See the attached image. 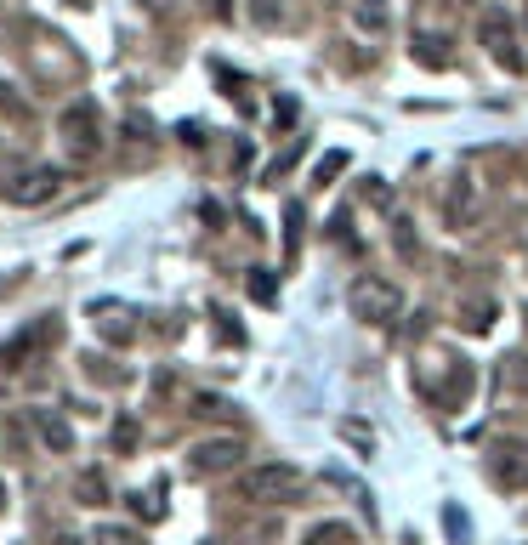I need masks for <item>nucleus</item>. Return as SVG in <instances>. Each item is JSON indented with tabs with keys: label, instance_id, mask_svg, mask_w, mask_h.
<instances>
[{
	"label": "nucleus",
	"instance_id": "nucleus-6",
	"mask_svg": "<svg viewBox=\"0 0 528 545\" xmlns=\"http://www.w3.org/2000/svg\"><path fill=\"white\" fill-rule=\"evenodd\" d=\"M188 466H194L199 477H222V472H233V466H239V455H245V438H205V443H194V449H188Z\"/></svg>",
	"mask_w": 528,
	"mask_h": 545
},
{
	"label": "nucleus",
	"instance_id": "nucleus-9",
	"mask_svg": "<svg viewBox=\"0 0 528 545\" xmlns=\"http://www.w3.org/2000/svg\"><path fill=\"white\" fill-rule=\"evenodd\" d=\"M472 211H477V194H472V182H466V176H455V182H449V228H466V222H472Z\"/></svg>",
	"mask_w": 528,
	"mask_h": 545
},
{
	"label": "nucleus",
	"instance_id": "nucleus-7",
	"mask_svg": "<svg viewBox=\"0 0 528 545\" xmlns=\"http://www.w3.org/2000/svg\"><path fill=\"white\" fill-rule=\"evenodd\" d=\"M489 477L506 494L528 489V443H500V449L489 455Z\"/></svg>",
	"mask_w": 528,
	"mask_h": 545
},
{
	"label": "nucleus",
	"instance_id": "nucleus-2",
	"mask_svg": "<svg viewBox=\"0 0 528 545\" xmlns=\"http://www.w3.org/2000/svg\"><path fill=\"white\" fill-rule=\"evenodd\" d=\"M347 307L364 324H398V313H404V290L392 279H381V273H358V279L347 284Z\"/></svg>",
	"mask_w": 528,
	"mask_h": 545
},
{
	"label": "nucleus",
	"instance_id": "nucleus-23",
	"mask_svg": "<svg viewBox=\"0 0 528 545\" xmlns=\"http://www.w3.org/2000/svg\"><path fill=\"white\" fill-rule=\"evenodd\" d=\"M194 415H233V404H222V398H194Z\"/></svg>",
	"mask_w": 528,
	"mask_h": 545
},
{
	"label": "nucleus",
	"instance_id": "nucleus-15",
	"mask_svg": "<svg viewBox=\"0 0 528 545\" xmlns=\"http://www.w3.org/2000/svg\"><path fill=\"white\" fill-rule=\"evenodd\" d=\"M284 256H296L301 250V228H307V216H301V205H284Z\"/></svg>",
	"mask_w": 528,
	"mask_h": 545
},
{
	"label": "nucleus",
	"instance_id": "nucleus-5",
	"mask_svg": "<svg viewBox=\"0 0 528 545\" xmlns=\"http://www.w3.org/2000/svg\"><path fill=\"white\" fill-rule=\"evenodd\" d=\"M57 188H63V171L57 165H23V171H12V182L0 194L12 199V205H46Z\"/></svg>",
	"mask_w": 528,
	"mask_h": 545
},
{
	"label": "nucleus",
	"instance_id": "nucleus-12",
	"mask_svg": "<svg viewBox=\"0 0 528 545\" xmlns=\"http://www.w3.org/2000/svg\"><path fill=\"white\" fill-rule=\"evenodd\" d=\"M245 290H250L256 301H262V307H273V301H279V284H273V273H267V267H250Z\"/></svg>",
	"mask_w": 528,
	"mask_h": 545
},
{
	"label": "nucleus",
	"instance_id": "nucleus-27",
	"mask_svg": "<svg viewBox=\"0 0 528 545\" xmlns=\"http://www.w3.org/2000/svg\"><path fill=\"white\" fill-rule=\"evenodd\" d=\"M0 506H6V489H0Z\"/></svg>",
	"mask_w": 528,
	"mask_h": 545
},
{
	"label": "nucleus",
	"instance_id": "nucleus-10",
	"mask_svg": "<svg viewBox=\"0 0 528 545\" xmlns=\"http://www.w3.org/2000/svg\"><path fill=\"white\" fill-rule=\"evenodd\" d=\"M500 387L517 392V398H528V352H511V358H500Z\"/></svg>",
	"mask_w": 528,
	"mask_h": 545
},
{
	"label": "nucleus",
	"instance_id": "nucleus-21",
	"mask_svg": "<svg viewBox=\"0 0 528 545\" xmlns=\"http://www.w3.org/2000/svg\"><path fill=\"white\" fill-rule=\"evenodd\" d=\"M97 545H142V540L125 534V528H97Z\"/></svg>",
	"mask_w": 528,
	"mask_h": 545
},
{
	"label": "nucleus",
	"instance_id": "nucleus-13",
	"mask_svg": "<svg viewBox=\"0 0 528 545\" xmlns=\"http://www.w3.org/2000/svg\"><path fill=\"white\" fill-rule=\"evenodd\" d=\"M165 489H142V494H131V511H137L142 523H159L165 517V500H159Z\"/></svg>",
	"mask_w": 528,
	"mask_h": 545
},
{
	"label": "nucleus",
	"instance_id": "nucleus-28",
	"mask_svg": "<svg viewBox=\"0 0 528 545\" xmlns=\"http://www.w3.org/2000/svg\"><path fill=\"white\" fill-rule=\"evenodd\" d=\"M460 6H472V0H460Z\"/></svg>",
	"mask_w": 528,
	"mask_h": 545
},
{
	"label": "nucleus",
	"instance_id": "nucleus-24",
	"mask_svg": "<svg viewBox=\"0 0 528 545\" xmlns=\"http://www.w3.org/2000/svg\"><path fill=\"white\" fill-rule=\"evenodd\" d=\"M449 534H455V540H466V511H460V506H449Z\"/></svg>",
	"mask_w": 528,
	"mask_h": 545
},
{
	"label": "nucleus",
	"instance_id": "nucleus-14",
	"mask_svg": "<svg viewBox=\"0 0 528 545\" xmlns=\"http://www.w3.org/2000/svg\"><path fill=\"white\" fill-rule=\"evenodd\" d=\"M341 438H347L358 455H375V432H370V421H341Z\"/></svg>",
	"mask_w": 528,
	"mask_h": 545
},
{
	"label": "nucleus",
	"instance_id": "nucleus-4",
	"mask_svg": "<svg viewBox=\"0 0 528 545\" xmlns=\"http://www.w3.org/2000/svg\"><path fill=\"white\" fill-rule=\"evenodd\" d=\"M477 40H483V52L500 63L506 74H523V46H517V23H511V12H483V23H477Z\"/></svg>",
	"mask_w": 528,
	"mask_h": 545
},
{
	"label": "nucleus",
	"instance_id": "nucleus-20",
	"mask_svg": "<svg viewBox=\"0 0 528 545\" xmlns=\"http://www.w3.org/2000/svg\"><path fill=\"white\" fill-rule=\"evenodd\" d=\"M466 330H489L494 324V301H483V307H466V318H460Z\"/></svg>",
	"mask_w": 528,
	"mask_h": 545
},
{
	"label": "nucleus",
	"instance_id": "nucleus-25",
	"mask_svg": "<svg viewBox=\"0 0 528 545\" xmlns=\"http://www.w3.org/2000/svg\"><path fill=\"white\" fill-rule=\"evenodd\" d=\"M273 114H279V125H296V103H290V97H279V108H273Z\"/></svg>",
	"mask_w": 528,
	"mask_h": 545
},
{
	"label": "nucleus",
	"instance_id": "nucleus-26",
	"mask_svg": "<svg viewBox=\"0 0 528 545\" xmlns=\"http://www.w3.org/2000/svg\"><path fill=\"white\" fill-rule=\"evenodd\" d=\"M205 12L211 18H233V0H205Z\"/></svg>",
	"mask_w": 528,
	"mask_h": 545
},
{
	"label": "nucleus",
	"instance_id": "nucleus-3",
	"mask_svg": "<svg viewBox=\"0 0 528 545\" xmlns=\"http://www.w3.org/2000/svg\"><path fill=\"white\" fill-rule=\"evenodd\" d=\"M57 131H63V148H69L74 165H91V159L103 154V120H97V103H74V108H63Z\"/></svg>",
	"mask_w": 528,
	"mask_h": 545
},
{
	"label": "nucleus",
	"instance_id": "nucleus-8",
	"mask_svg": "<svg viewBox=\"0 0 528 545\" xmlns=\"http://www.w3.org/2000/svg\"><path fill=\"white\" fill-rule=\"evenodd\" d=\"M35 426H40V438H46V449H57V455H69V449H74V426L63 421V415L35 409Z\"/></svg>",
	"mask_w": 528,
	"mask_h": 545
},
{
	"label": "nucleus",
	"instance_id": "nucleus-18",
	"mask_svg": "<svg viewBox=\"0 0 528 545\" xmlns=\"http://www.w3.org/2000/svg\"><path fill=\"white\" fill-rule=\"evenodd\" d=\"M415 57H421L426 69H443V63H449V52H443V40H415Z\"/></svg>",
	"mask_w": 528,
	"mask_h": 545
},
{
	"label": "nucleus",
	"instance_id": "nucleus-11",
	"mask_svg": "<svg viewBox=\"0 0 528 545\" xmlns=\"http://www.w3.org/2000/svg\"><path fill=\"white\" fill-rule=\"evenodd\" d=\"M301 545H358V534H352L347 523H318Z\"/></svg>",
	"mask_w": 528,
	"mask_h": 545
},
{
	"label": "nucleus",
	"instance_id": "nucleus-22",
	"mask_svg": "<svg viewBox=\"0 0 528 545\" xmlns=\"http://www.w3.org/2000/svg\"><path fill=\"white\" fill-rule=\"evenodd\" d=\"M114 449H137V421H120V426H114Z\"/></svg>",
	"mask_w": 528,
	"mask_h": 545
},
{
	"label": "nucleus",
	"instance_id": "nucleus-19",
	"mask_svg": "<svg viewBox=\"0 0 528 545\" xmlns=\"http://www.w3.org/2000/svg\"><path fill=\"white\" fill-rule=\"evenodd\" d=\"M80 494H86V506H103L108 500V489H103V477L97 472H80Z\"/></svg>",
	"mask_w": 528,
	"mask_h": 545
},
{
	"label": "nucleus",
	"instance_id": "nucleus-1",
	"mask_svg": "<svg viewBox=\"0 0 528 545\" xmlns=\"http://www.w3.org/2000/svg\"><path fill=\"white\" fill-rule=\"evenodd\" d=\"M239 494L256 500V506H296V500H307V472L284 466V460H267V466L239 477Z\"/></svg>",
	"mask_w": 528,
	"mask_h": 545
},
{
	"label": "nucleus",
	"instance_id": "nucleus-16",
	"mask_svg": "<svg viewBox=\"0 0 528 545\" xmlns=\"http://www.w3.org/2000/svg\"><path fill=\"white\" fill-rule=\"evenodd\" d=\"M347 171V148H335V154H324L318 159V171H313V182L318 188H324V182H335V176Z\"/></svg>",
	"mask_w": 528,
	"mask_h": 545
},
{
	"label": "nucleus",
	"instance_id": "nucleus-17",
	"mask_svg": "<svg viewBox=\"0 0 528 545\" xmlns=\"http://www.w3.org/2000/svg\"><path fill=\"white\" fill-rule=\"evenodd\" d=\"M352 18L364 23V29H387V6H375V0H358V6H352Z\"/></svg>",
	"mask_w": 528,
	"mask_h": 545
}]
</instances>
